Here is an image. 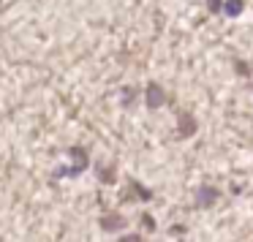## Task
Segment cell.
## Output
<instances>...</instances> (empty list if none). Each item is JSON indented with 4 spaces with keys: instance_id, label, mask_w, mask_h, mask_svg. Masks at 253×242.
I'll list each match as a JSON object with an SVG mask.
<instances>
[{
    "instance_id": "8992f818",
    "label": "cell",
    "mask_w": 253,
    "mask_h": 242,
    "mask_svg": "<svg viewBox=\"0 0 253 242\" xmlns=\"http://www.w3.org/2000/svg\"><path fill=\"white\" fill-rule=\"evenodd\" d=\"M120 242H144V240H142V237H139V234H126V237H123Z\"/></svg>"
},
{
    "instance_id": "277c9868",
    "label": "cell",
    "mask_w": 253,
    "mask_h": 242,
    "mask_svg": "<svg viewBox=\"0 0 253 242\" xmlns=\"http://www.w3.org/2000/svg\"><path fill=\"white\" fill-rule=\"evenodd\" d=\"M101 226H104L106 231H117V229L126 226V218H117V215H115V218H104V220H101Z\"/></svg>"
},
{
    "instance_id": "7a4b0ae2",
    "label": "cell",
    "mask_w": 253,
    "mask_h": 242,
    "mask_svg": "<svg viewBox=\"0 0 253 242\" xmlns=\"http://www.w3.org/2000/svg\"><path fill=\"white\" fill-rule=\"evenodd\" d=\"M177 120H180V131H177V136H180V139H188V136H193V133L199 131L196 117L188 115V112H180V115H177Z\"/></svg>"
},
{
    "instance_id": "6da1fadb",
    "label": "cell",
    "mask_w": 253,
    "mask_h": 242,
    "mask_svg": "<svg viewBox=\"0 0 253 242\" xmlns=\"http://www.w3.org/2000/svg\"><path fill=\"white\" fill-rule=\"evenodd\" d=\"M220 199V191L218 188H212V185H202V188H196V207L199 209H207V207H212L215 202Z\"/></svg>"
},
{
    "instance_id": "3957f363",
    "label": "cell",
    "mask_w": 253,
    "mask_h": 242,
    "mask_svg": "<svg viewBox=\"0 0 253 242\" xmlns=\"http://www.w3.org/2000/svg\"><path fill=\"white\" fill-rule=\"evenodd\" d=\"M166 104V93L161 90V84H147V106L150 109H158V106Z\"/></svg>"
},
{
    "instance_id": "5b68a950",
    "label": "cell",
    "mask_w": 253,
    "mask_h": 242,
    "mask_svg": "<svg viewBox=\"0 0 253 242\" xmlns=\"http://www.w3.org/2000/svg\"><path fill=\"white\" fill-rule=\"evenodd\" d=\"M226 11H229V14H240V11H242V3H240V0H229Z\"/></svg>"
}]
</instances>
